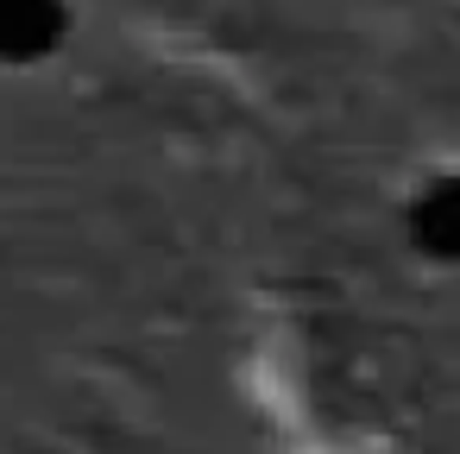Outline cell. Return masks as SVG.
I'll return each instance as SVG.
<instances>
[{"label": "cell", "instance_id": "cell-1", "mask_svg": "<svg viewBox=\"0 0 460 454\" xmlns=\"http://www.w3.org/2000/svg\"><path fill=\"white\" fill-rule=\"evenodd\" d=\"M70 7L64 0H0V64H39L64 45Z\"/></svg>", "mask_w": 460, "mask_h": 454}, {"label": "cell", "instance_id": "cell-2", "mask_svg": "<svg viewBox=\"0 0 460 454\" xmlns=\"http://www.w3.org/2000/svg\"><path fill=\"white\" fill-rule=\"evenodd\" d=\"M410 240H416V253H429L441 265H460V171L429 177L410 196Z\"/></svg>", "mask_w": 460, "mask_h": 454}]
</instances>
